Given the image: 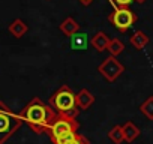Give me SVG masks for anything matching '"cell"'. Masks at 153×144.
<instances>
[{
	"instance_id": "obj_1",
	"label": "cell",
	"mask_w": 153,
	"mask_h": 144,
	"mask_svg": "<svg viewBox=\"0 0 153 144\" xmlns=\"http://www.w3.org/2000/svg\"><path fill=\"white\" fill-rule=\"evenodd\" d=\"M57 114L53 111V108L50 105H47L45 102H42L39 98H33L18 113V117L23 122H26L29 125V128L38 135L47 134V131L51 126Z\"/></svg>"
},
{
	"instance_id": "obj_2",
	"label": "cell",
	"mask_w": 153,
	"mask_h": 144,
	"mask_svg": "<svg viewBox=\"0 0 153 144\" xmlns=\"http://www.w3.org/2000/svg\"><path fill=\"white\" fill-rule=\"evenodd\" d=\"M48 105L53 108L56 114H66L71 117H76L80 113L75 104V93L68 86H62L59 90H56L50 96Z\"/></svg>"
},
{
	"instance_id": "obj_3",
	"label": "cell",
	"mask_w": 153,
	"mask_h": 144,
	"mask_svg": "<svg viewBox=\"0 0 153 144\" xmlns=\"http://www.w3.org/2000/svg\"><path fill=\"white\" fill-rule=\"evenodd\" d=\"M23 125V120L14 111L0 101V144H5Z\"/></svg>"
},
{
	"instance_id": "obj_4",
	"label": "cell",
	"mask_w": 153,
	"mask_h": 144,
	"mask_svg": "<svg viewBox=\"0 0 153 144\" xmlns=\"http://www.w3.org/2000/svg\"><path fill=\"white\" fill-rule=\"evenodd\" d=\"M80 123L76 120V117H71L66 114H57L56 119L53 120L51 126L48 128L47 134L51 138V141L54 143L56 140L68 135V134H74V132H78Z\"/></svg>"
},
{
	"instance_id": "obj_5",
	"label": "cell",
	"mask_w": 153,
	"mask_h": 144,
	"mask_svg": "<svg viewBox=\"0 0 153 144\" xmlns=\"http://www.w3.org/2000/svg\"><path fill=\"white\" fill-rule=\"evenodd\" d=\"M108 21L122 33L128 32L137 21L135 12H132L129 8H117L108 15Z\"/></svg>"
},
{
	"instance_id": "obj_6",
	"label": "cell",
	"mask_w": 153,
	"mask_h": 144,
	"mask_svg": "<svg viewBox=\"0 0 153 144\" xmlns=\"http://www.w3.org/2000/svg\"><path fill=\"white\" fill-rule=\"evenodd\" d=\"M123 71H125V66L113 56L107 57L99 66H98V72L110 83L116 81L122 74H123Z\"/></svg>"
},
{
	"instance_id": "obj_7",
	"label": "cell",
	"mask_w": 153,
	"mask_h": 144,
	"mask_svg": "<svg viewBox=\"0 0 153 144\" xmlns=\"http://www.w3.org/2000/svg\"><path fill=\"white\" fill-rule=\"evenodd\" d=\"M93 102H95V96L87 89H83L75 95V104L78 110H89L93 105Z\"/></svg>"
},
{
	"instance_id": "obj_8",
	"label": "cell",
	"mask_w": 153,
	"mask_h": 144,
	"mask_svg": "<svg viewBox=\"0 0 153 144\" xmlns=\"http://www.w3.org/2000/svg\"><path fill=\"white\" fill-rule=\"evenodd\" d=\"M60 32L66 36H74L75 33L80 32V24L76 23V20H74L72 17H66L62 23H60Z\"/></svg>"
},
{
	"instance_id": "obj_9",
	"label": "cell",
	"mask_w": 153,
	"mask_h": 144,
	"mask_svg": "<svg viewBox=\"0 0 153 144\" xmlns=\"http://www.w3.org/2000/svg\"><path fill=\"white\" fill-rule=\"evenodd\" d=\"M27 30H29V26H27L23 20H20V18H15V20L9 24V33H11L14 38H17V39L23 38V36L27 33Z\"/></svg>"
},
{
	"instance_id": "obj_10",
	"label": "cell",
	"mask_w": 153,
	"mask_h": 144,
	"mask_svg": "<svg viewBox=\"0 0 153 144\" xmlns=\"http://www.w3.org/2000/svg\"><path fill=\"white\" fill-rule=\"evenodd\" d=\"M122 131H123V138L126 143H132L140 137V128L132 122H126L122 126Z\"/></svg>"
},
{
	"instance_id": "obj_11",
	"label": "cell",
	"mask_w": 153,
	"mask_h": 144,
	"mask_svg": "<svg viewBox=\"0 0 153 144\" xmlns=\"http://www.w3.org/2000/svg\"><path fill=\"white\" fill-rule=\"evenodd\" d=\"M108 42H110V38H108L104 32H96L95 36L92 38V45H93V48H95L96 51H99V53H102V51L107 50Z\"/></svg>"
},
{
	"instance_id": "obj_12",
	"label": "cell",
	"mask_w": 153,
	"mask_h": 144,
	"mask_svg": "<svg viewBox=\"0 0 153 144\" xmlns=\"http://www.w3.org/2000/svg\"><path fill=\"white\" fill-rule=\"evenodd\" d=\"M129 42H131V45H132L135 50H143V48L149 44V36H147L144 32L138 30V32H135V33L131 36Z\"/></svg>"
},
{
	"instance_id": "obj_13",
	"label": "cell",
	"mask_w": 153,
	"mask_h": 144,
	"mask_svg": "<svg viewBox=\"0 0 153 144\" xmlns=\"http://www.w3.org/2000/svg\"><path fill=\"white\" fill-rule=\"evenodd\" d=\"M71 48L72 50H86L87 48V35L78 32L74 36H71Z\"/></svg>"
},
{
	"instance_id": "obj_14",
	"label": "cell",
	"mask_w": 153,
	"mask_h": 144,
	"mask_svg": "<svg viewBox=\"0 0 153 144\" xmlns=\"http://www.w3.org/2000/svg\"><path fill=\"white\" fill-rule=\"evenodd\" d=\"M107 50L110 51V54H111L113 57H117L119 54H122V53H123V50H125V45H123V42H122L120 39H117V38H113V39H110Z\"/></svg>"
},
{
	"instance_id": "obj_15",
	"label": "cell",
	"mask_w": 153,
	"mask_h": 144,
	"mask_svg": "<svg viewBox=\"0 0 153 144\" xmlns=\"http://www.w3.org/2000/svg\"><path fill=\"white\" fill-rule=\"evenodd\" d=\"M108 138L114 143V144H122L123 141H125V138H123V131H122V126L120 125H116V126H113L111 129H110V132H108Z\"/></svg>"
},
{
	"instance_id": "obj_16",
	"label": "cell",
	"mask_w": 153,
	"mask_h": 144,
	"mask_svg": "<svg viewBox=\"0 0 153 144\" xmlns=\"http://www.w3.org/2000/svg\"><path fill=\"white\" fill-rule=\"evenodd\" d=\"M140 111H141L149 120H153V96H149V98L140 105Z\"/></svg>"
},
{
	"instance_id": "obj_17",
	"label": "cell",
	"mask_w": 153,
	"mask_h": 144,
	"mask_svg": "<svg viewBox=\"0 0 153 144\" xmlns=\"http://www.w3.org/2000/svg\"><path fill=\"white\" fill-rule=\"evenodd\" d=\"M69 144H90V141L84 137V135H81V134H76V137L69 143Z\"/></svg>"
},
{
	"instance_id": "obj_18",
	"label": "cell",
	"mask_w": 153,
	"mask_h": 144,
	"mask_svg": "<svg viewBox=\"0 0 153 144\" xmlns=\"http://www.w3.org/2000/svg\"><path fill=\"white\" fill-rule=\"evenodd\" d=\"M113 2H114L119 8H128V6L134 2V0H113Z\"/></svg>"
},
{
	"instance_id": "obj_19",
	"label": "cell",
	"mask_w": 153,
	"mask_h": 144,
	"mask_svg": "<svg viewBox=\"0 0 153 144\" xmlns=\"http://www.w3.org/2000/svg\"><path fill=\"white\" fill-rule=\"evenodd\" d=\"M92 2H93V0H80V3H81V5H84V6H89Z\"/></svg>"
},
{
	"instance_id": "obj_20",
	"label": "cell",
	"mask_w": 153,
	"mask_h": 144,
	"mask_svg": "<svg viewBox=\"0 0 153 144\" xmlns=\"http://www.w3.org/2000/svg\"><path fill=\"white\" fill-rule=\"evenodd\" d=\"M135 2H137V3H144L146 0H135Z\"/></svg>"
}]
</instances>
